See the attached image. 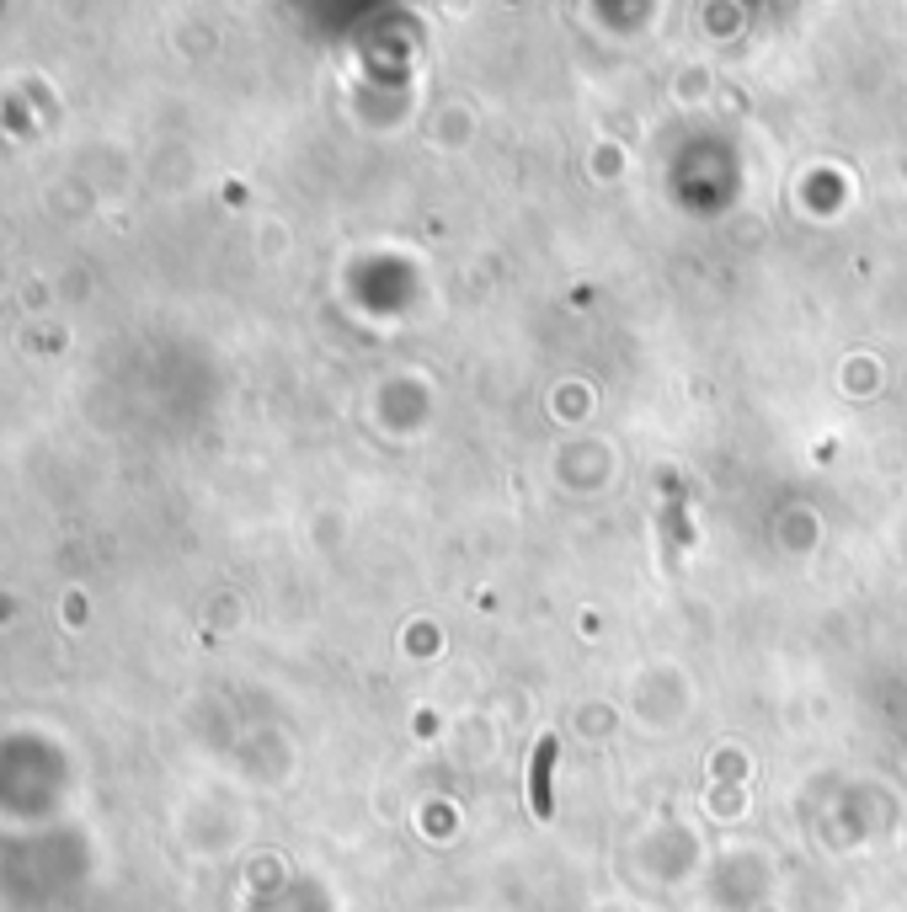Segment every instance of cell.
<instances>
[{
	"label": "cell",
	"instance_id": "1",
	"mask_svg": "<svg viewBox=\"0 0 907 912\" xmlns=\"http://www.w3.org/2000/svg\"><path fill=\"white\" fill-rule=\"evenodd\" d=\"M550 753H555V742L545 737V742H539V769H534V811H539V817H550V801H545V769H550Z\"/></svg>",
	"mask_w": 907,
	"mask_h": 912
}]
</instances>
